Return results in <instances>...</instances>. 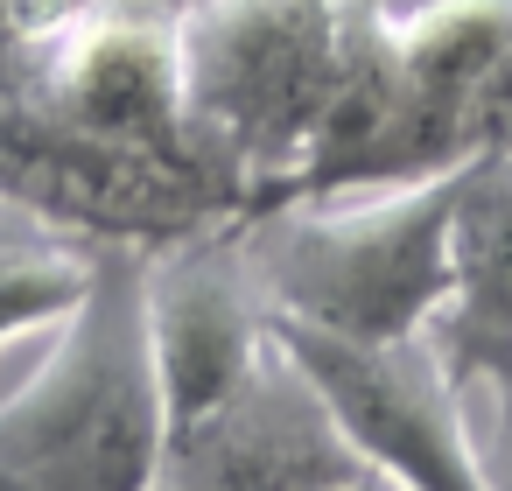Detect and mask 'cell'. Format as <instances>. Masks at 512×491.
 I'll return each mask as SVG.
<instances>
[{"instance_id":"obj_4","label":"cell","mask_w":512,"mask_h":491,"mask_svg":"<svg viewBox=\"0 0 512 491\" xmlns=\"http://www.w3.org/2000/svg\"><path fill=\"white\" fill-rule=\"evenodd\" d=\"M176 22H183V0H92L71 29H57L43 43V57L22 71V92L85 141L155 155V162H176V169L225 183L239 197V218H246L239 176L190 127Z\"/></svg>"},{"instance_id":"obj_3","label":"cell","mask_w":512,"mask_h":491,"mask_svg":"<svg viewBox=\"0 0 512 491\" xmlns=\"http://www.w3.org/2000/svg\"><path fill=\"white\" fill-rule=\"evenodd\" d=\"M358 0H183L176 50L197 141L239 176L246 218L302 162L344 71Z\"/></svg>"},{"instance_id":"obj_2","label":"cell","mask_w":512,"mask_h":491,"mask_svg":"<svg viewBox=\"0 0 512 491\" xmlns=\"http://www.w3.org/2000/svg\"><path fill=\"white\" fill-rule=\"evenodd\" d=\"M463 176H421L386 190L302 197L239 218L246 260L281 323H309L351 344L428 337L456 288V204Z\"/></svg>"},{"instance_id":"obj_6","label":"cell","mask_w":512,"mask_h":491,"mask_svg":"<svg viewBox=\"0 0 512 491\" xmlns=\"http://www.w3.org/2000/svg\"><path fill=\"white\" fill-rule=\"evenodd\" d=\"M141 309H148L169 435L204 421L218 400H232L239 379L274 351V309H267V288L246 260L239 218L148 246Z\"/></svg>"},{"instance_id":"obj_5","label":"cell","mask_w":512,"mask_h":491,"mask_svg":"<svg viewBox=\"0 0 512 491\" xmlns=\"http://www.w3.org/2000/svg\"><path fill=\"white\" fill-rule=\"evenodd\" d=\"M274 337L302 358V372L323 386L344 435L358 442V456L386 484H400V491H498V477L484 470V449L470 435V414H463L470 386L435 358L428 337L351 344V337L281 323V316H274Z\"/></svg>"},{"instance_id":"obj_9","label":"cell","mask_w":512,"mask_h":491,"mask_svg":"<svg viewBox=\"0 0 512 491\" xmlns=\"http://www.w3.org/2000/svg\"><path fill=\"white\" fill-rule=\"evenodd\" d=\"M64 309L57 302H43V295H29V288H0V344L8 337H29V330H50Z\"/></svg>"},{"instance_id":"obj_10","label":"cell","mask_w":512,"mask_h":491,"mask_svg":"<svg viewBox=\"0 0 512 491\" xmlns=\"http://www.w3.org/2000/svg\"><path fill=\"white\" fill-rule=\"evenodd\" d=\"M358 491H400V484H386V477H379V470H372V477H365V484H358Z\"/></svg>"},{"instance_id":"obj_8","label":"cell","mask_w":512,"mask_h":491,"mask_svg":"<svg viewBox=\"0 0 512 491\" xmlns=\"http://www.w3.org/2000/svg\"><path fill=\"white\" fill-rule=\"evenodd\" d=\"M92 0H0V92L22 85V71L43 57L57 29H71Z\"/></svg>"},{"instance_id":"obj_7","label":"cell","mask_w":512,"mask_h":491,"mask_svg":"<svg viewBox=\"0 0 512 491\" xmlns=\"http://www.w3.org/2000/svg\"><path fill=\"white\" fill-rule=\"evenodd\" d=\"M365 477L372 463L281 337L232 400L176 428L162 449L169 491H358Z\"/></svg>"},{"instance_id":"obj_1","label":"cell","mask_w":512,"mask_h":491,"mask_svg":"<svg viewBox=\"0 0 512 491\" xmlns=\"http://www.w3.org/2000/svg\"><path fill=\"white\" fill-rule=\"evenodd\" d=\"M141 239H92L43 365L0 400V491H155L169 407L141 309Z\"/></svg>"}]
</instances>
